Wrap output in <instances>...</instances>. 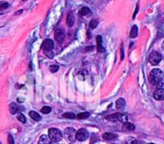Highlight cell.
Listing matches in <instances>:
<instances>
[{
    "mask_svg": "<svg viewBox=\"0 0 164 144\" xmlns=\"http://www.w3.org/2000/svg\"><path fill=\"white\" fill-rule=\"evenodd\" d=\"M163 73L161 70L159 69H154L153 71L151 72L150 76H149V79L150 82L154 85V86H159L162 83L163 80Z\"/></svg>",
    "mask_w": 164,
    "mask_h": 144,
    "instance_id": "1",
    "label": "cell"
},
{
    "mask_svg": "<svg viewBox=\"0 0 164 144\" xmlns=\"http://www.w3.org/2000/svg\"><path fill=\"white\" fill-rule=\"evenodd\" d=\"M62 137H63V134H62L61 131H59L58 129H55V128H51V129H49L48 137L50 138V140L51 141H53V142L60 141L62 139Z\"/></svg>",
    "mask_w": 164,
    "mask_h": 144,
    "instance_id": "2",
    "label": "cell"
},
{
    "mask_svg": "<svg viewBox=\"0 0 164 144\" xmlns=\"http://www.w3.org/2000/svg\"><path fill=\"white\" fill-rule=\"evenodd\" d=\"M162 60V55L157 51H153L149 56V62L152 65H157Z\"/></svg>",
    "mask_w": 164,
    "mask_h": 144,
    "instance_id": "3",
    "label": "cell"
},
{
    "mask_svg": "<svg viewBox=\"0 0 164 144\" xmlns=\"http://www.w3.org/2000/svg\"><path fill=\"white\" fill-rule=\"evenodd\" d=\"M106 119L109 120V121H113V122H116V121L127 122V115L122 114V113H114V114H111V115L107 116Z\"/></svg>",
    "mask_w": 164,
    "mask_h": 144,
    "instance_id": "4",
    "label": "cell"
},
{
    "mask_svg": "<svg viewBox=\"0 0 164 144\" xmlns=\"http://www.w3.org/2000/svg\"><path fill=\"white\" fill-rule=\"evenodd\" d=\"M89 137V133L86 129H80L75 133V139L78 141H85Z\"/></svg>",
    "mask_w": 164,
    "mask_h": 144,
    "instance_id": "5",
    "label": "cell"
},
{
    "mask_svg": "<svg viewBox=\"0 0 164 144\" xmlns=\"http://www.w3.org/2000/svg\"><path fill=\"white\" fill-rule=\"evenodd\" d=\"M75 133L76 132L73 128H67L64 132V135L70 142H73L75 140Z\"/></svg>",
    "mask_w": 164,
    "mask_h": 144,
    "instance_id": "6",
    "label": "cell"
},
{
    "mask_svg": "<svg viewBox=\"0 0 164 144\" xmlns=\"http://www.w3.org/2000/svg\"><path fill=\"white\" fill-rule=\"evenodd\" d=\"M54 37H55V40L59 43V44H62L65 39V34L64 31L61 29H57L55 31V34H54Z\"/></svg>",
    "mask_w": 164,
    "mask_h": 144,
    "instance_id": "7",
    "label": "cell"
},
{
    "mask_svg": "<svg viewBox=\"0 0 164 144\" xmlns=\"http://www.w3.org/2000/svg\"><path fill=\"white\" fill-rule=\"evenodd\" d=\"M154 98L157 101L164 100V88H157L154 93Z\"/></svg>",
    "mask_w": 164,
    "mask_h": 144,
    "instance_id": "8",
    "label": "cell"
},
{
    "mask_svg": "<svg viewBox=\"0 0 164 144\" xmlns=\"http://www.w3.org/2000/svg\"><path fill=\"white\" fill-rule=\"evenodd\" d=\"M54 46V43L52 40H50V39H46V40L44 41L42 43V48L45 50H52Z\"/></svg>",
    "mask_w": 164,
    "mask_h": 144,
    "instance_id": "9",
    "label": "cell"
},
{
    "mask_svg": "<svg viewBox=\"0 0 164 144\" xmlns=\"http://www.w3.org/2000/svg\"><path fill=\"white\" fill-rule=\"evenodd\" d=\"M122 128H123V130L126 131V132H131V131H134V129H135V127H134L133 124H131V123L127 122V121L124 122Z\"/></svg>",
    "mask_w": 164,
    "mask_h": 144,
    "instance_id": "10",
    "label": "cell"
},
{
    "mask_svg": "<svg viewBox=\"0 0 164 144\" xmlns=\"http://www.w3.org/2000/svg\"><path fill=\"white\" fill-rule=\"evenodd\" d=\"M9 109H10V112L11 114H17L18 112L19 111V108H18V106L15 103H11L10 106H9Z\"/></svg>",
    "mask_w": 164,
    "mask_h": 144,
    "instance_id": "11",
    "label": "cell"
},
{
    "mask_svg": "<svg viewBox=\"0 0 164 144\" xmlns=\"http://www.w3.org/2000/svg\"><path fill=\"white\" fill-rule=\"evenodd\" d=\"M97 51L103 52L104 48L102 46V39H101V36H97Z\"/></svg>",
    "mask_w": 164,
    "mask_h": 144,
    "instance_id": "12",
    "label": "cell"
},
{
    "mask_svg": "<svg viewBox=\"0 0 164 144\" xmlns=\"http://www.w3.org/2000/svg\"><path fill=\"white\" fill-rule=\"evenodd\" d=\"M117 135L116 134H112V133H105L103 134L102 135V138L104 139V140H112V139H115L117 138Z\"/></svg>",
    "mask_w": 164,
    "mask_h": 144,
    "instance_id": "13",
    "label": "cell"
},
{
    "mask_svg": "<svg viewBox=\"0 0 164 144\" xmlns=\"http://www.w3.org/2000/svg\"><path fill=\"white\" fill-rule=\"evenodd\" d=\"M126 107V101H124V99H119L117 100L116 102V108L117 109H123V108Z\"/></svg>",
    "mask_w": 164,
    "mask_h": 144,
    "instance_id": "14",
    "label": "cell"
},
{
    "mask_svg": "<svg viewBox=\"0 0 164 144\" xmlns=\"http://www.w3.org/2000/svg\"><path fill=\"white\" fill-rule=\"evenodd\" d=\"M50 138L48 137V135H42L39 139V144H50Z\"/></svg>",
    "mask_w": 164,
    "mask_h": 144,
    "instance_id": "15",
    "label": "cell"
},
{
    "mask_svg": "<svg viewBox=\"0 0 164 144\" xmlns=\"http://www.w3.org/2000/svg\"><path fill=\"white\" fill-rule=\"evenodd\" d=\"M73 23H75V17H73V14L69 13L68 17H67V24L69 26H72Z\"/></svg>",
    "mask_w": 164,
    "mask_h": 144,
    "instance_id": "16",
    "label": "cell"
},
{
    "mask_svg": "<svg viewBox=\"0 0 164 144\" xmlns=\"http://www.w3.org/2000/svg\"><path fill=\"white\" fill-rule=\"evenodd\" d=\"M29 116L31 118H32L33 120H35V121H40L41 120V116L39 113H37L36 111H30L29 112Z\"/></svg>",
    "mask_w": 164,
    "mask_h": 144,
    "instance_id": "17",
    "label": "cell"
},
{
    "mask_svg": "<svg viewBox=\"0 0 164 144\" xmlns=\"http://www.w3.org/2000/svg\"><path fill=\"white\" fill-rule=\"evenodd\" d=\"M91 10L89 9L88 7H83V8H81V10L79 11V15H91Z\"/></svg>",
    "mask_w": 164,
    "mask_h": 144,
    "instance_id": "18",
    "label": "cell"
},
{
    "mask_svg": "<svg viewBox=\"0 0 164 144\" xmlns=\"http://www.w3.org/2000/svg\"><path fill=\"white\" fill-rule=\"evenodd\" d=\"M137 34H138V27H137V25H133L130 30V38H136Z\"/></svg>",
    "mask_w": 164,
    "mask_h": 144,
    "instance_id": "19",
    "label": "cell"
},
{
    "mask_svg": "<svg viewBox=\"0 0 164 144\" xmlns=\"http://www.w3.org/2000/svg\"><path fill=\"white\" fill-rule=\"evenodd\" d=\"M97 24H99V19H97V18H93L91 21H90V28H92V29H95L96 27L97 26Z\"/></svg>",
    "mask_w": 164,
    "mask_h": 144,
    "instance_id": "20",
    "label": "cell"
},
{
    "mask_svg": "<svg viewBox=\"0 0 164 144\" xmlns=\"http://www.w3.org/2000/svg\"><path fill=\"white\" fill-rule=\"evenodd\" d=\"M89 116H90V113H89V112H82V113H79L78 115L76 116V118L79 119V120H81V119H86V118H88Z\"/></svg>",
    "mask_w": 164,
    "mask_h": 144,
    "instance_id": "21",
    "label": "cell"
},
{
    "mask_svg": "<svg viewBox=\"0 0 164 144\" xmlns=\"http://www.w3.org/2000/svg\"><path fill=\"white\" fill-rule=\"evenodd\" d=\"M63 117L68 118V119H75V113H72V112H66V113L63 114Z\"/></svg>",
    "mask_w": 164,
    "mask_h": 144,
    "instance_id": "22",
    "label": "cell"
},
{
    "mask_svg": "<svg viewBox=\"0 0 164 144\" xmlns=\"http://www.w3.org/2000/svg\"><path fill=\"white\" fill-rule=\"evenodd\" d=\"M41 112L42 113H44V114H48L51 112V107H44L41 109Z\"/></svg>",
    "mask_w": 164,
    "mask_h": 144,
    "instance_id": "23",
    "label": "cell"
},
{
    "mask_svg": "<svg viewBox=\"0 0 164 144\" xmlns=\"http://www.w3.org/2000/svg\"><path fill=\"white\" fill-rule=\"evenodd\" d=\"M9 7V3L6 1H0V10H5Z\"/></svg>",
    "mask_w": 164,
    "mask_h": 144,
    "instance_id": "24",
    "label": "cell"
},
{
    "mask_svg": "<svg viewBox=\"0 0 164 144\" xmlns=\"http://www.w3.org/2000/svg\"><path fill=\"white\" fill-rule=\"evenodd\" d=\"M58 70H59V66L58 65H51L49 67V71L51 73H56L58 72Z\"/></svg>",
    "mask_w": 164,
    "mask_h": 144,
    "instance_id": "25",
    "label": "cell"
},
{
    "mask_svg": "<svg viewBox=\"0 0 164 144\" xmlns=\"http://www.w3.org/2000/svg\"><path fill=\"white\" fill-rule=\"evenodd\" d=\"M45 54L48 58H50V59L53 58V56H54V53L52 52V50H45Z\"/></svg>",
    "mask_w": 164,
    "mask_h": 144,
    "instance_id": "26",
    "label": "cell"
},
{
    "mask_svg": "<svg viewBox=\"0 0 164 144\" xmlns=\"http://www.w3.org/2000/svg\"><path fill=\"white\" fill-rule=\"evenodd\" d=\"M18 119L21 123H25V122H26V118H25V116L23 115V114H18Z\"/></svg>",
    "mask_w": 164,
    "mask_h": 144,
    "instance_id": "27",
    "label": "cell"
},
{
    "mask_svg": "<svg viewBox=\"0 0 164 144\" xmlns=\"http://www.w3.org/2000/svg\"><path fill=\"white\" fill-rule=\"evenodd\" d=\"M8 142H9V144H15L14 138L12 135H9V137H8Z\"/></svg>",
    "mask_w": 164,
    "mask_h": 144,
    "instance_id": "28",
    "label": "cell"
},
{
    "mask_svg": "<svg viewBox=\"0 0 164 144\" xmlns=\"http://www.w3.org/2000/svg\"><path fill=\"white\" fill-rule=\"evenodd\" d=\"M138 10H139V5H137L136 6V9H135V11H134V14H133V17H132V18H135V15H136V14L138 13Z\"/></svg>",
    "mask_w": 164,
    "mask_h": 144,
    "instance_id": "29",
    "label": "cell"
},
{
    "mask_svg": "<svg viewBox=\"0 0 164 144\" xmlns=\"http://www.w3.org/2000/svg\"><path fill=\"white\" fill-rule=\"evenodd\" d=\"M121 52H122V56H121V60H123V59H124V48H123V46H122V48H121Z\"/></svg>",
    "mask_w": 164,
    "mask_h": 144,
    "instance_id": "30",
    "label": "cell"
},
{
    "mask_svg": "<svg viewBox=\"0 0 164 144\" xmlns=\"http://www.w3.org/2000/svg\"><path fill=\"white\" fill-rule=\"evenodd\" d=\"M131 144H143V143H142L141 141H139V140H134Z\"/></svg>",
    "mask_w": 164,
    "mask_h": 144,
    "instance_id": "31",
    "label": "cell"
},
{
    "mask_svg": "<svg viewBox=\"0 0 164 144\" xmlns=\"http://www.w3.org/2000/svg\"><path fill=\"white\" fill-rule=\"evenodd\" d=\"M87 48V49H85V50H86V51H88V50H91L93 48H92V46H88V48Z\"/></svg>",
    "mask_w": 164,
    "mask_h": 144,
    "instance_id": "32",
    "label": "cell"
},
{
    "mask_svg": "<svg viewBox=\"0 0 164 144\" xmlns=\"http://www.w3.org/2000/svg\"><path fill=\"white\" fill-rule=\"evenodd\" d=\"M21 12H22V10H20V11H18V13H15V15H19V14H20V13H21Z\"/></svg>",
    "mask_w": 164,
    "mask_h": 144,
    "instance_id": "33",
    "label": "cell"
},
{
    "mask_svg": "<svg viewBox=\"0 0 164 144\" xmlns=\"http://www.w3.org/2000/svg\"><path fill=\"white\" fill-rule=\"evenodd\" d=\"M50 144H55V142H53V143H50Z\"/></svg>",
    "mask_w": 164,
    "mask_h": 144,
    "instance_id": "34",
    "label": "cell"
},
{
    "mask_svg": "<svg viewBox=\"0 0 164 144\" xmlns=\"http://www.w3.org/2000/svg\"><path fill=\"white\" fill-rule=\"evenodd\" d=\"M149 144H154V143H149Z\"/></svg>",
    "mask_w": 164,
    "mask_h": 144,
    "instance_id": "35",
    "label": "cell"
}]
</instances>
